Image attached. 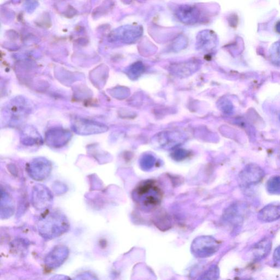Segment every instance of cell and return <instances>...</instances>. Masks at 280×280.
<instances>
[{
    "instance_id": "obj_1",
    "label": "cell",
    "mask_w": 280,
    "mask_h": 280,
    "mask_svg": "<svg viewBox=\"0 0 280 280\" xmlns=\"http://www.w3.org/2000/svg\"><path fill=\"white\" fill-rule=\"evenodd\" d=\"M134 200L140 208L151 210L160 204L162 200V189L153 180H146L139 183L133 193Z\"/></svg>"
},
{
    "instance_id": "obj_2",
    "label": "cell",
    "mask_w": 280,
    "mask_h": 280,
    "mask_svg": "<svg viewBox=\"0 0 280 280\" xmlns=\"http://www.w3.org/2000/svg\"><path fill=\"white\" fill-rule=\"evenodd\" d=\"M220 244L215 238L210 236L197 237L191 245V251L197 258H207L215 254Z\"/></svg>"
},
{
    "instance_id": "obj_3",
    "label": "cell",
    "mask_w": 280,
    "mask_h": 280,
    "mask_svg": "<svg viewBox=\"0 0 280 280\" xmlns=\"http://www.w3.org/2000/svg\"><path fill=\"white\" fill-rule=\"evenodd\" d=\"M265 172L256 164L246 166L238 175V183L242 187H249L259 183L265 176Z\"/></svg>"
},
{
    "instance_id": "obj_4",
    "label": "cell",
    "mask_w": 280,
    "mask_h": 280,
    "mask_svg": "<svg viewBox=\"0 0 280 280\" xmlns=\"http://www.w3.org/2000/svg\"><path fill=\"white\" fill-rule=\"evenodd\" d=\"M177 18L183 23L192 25L198 22L201 18L199 8L193 5H182L175 10Z\"/></svg>"
},
{
    "instance_id": "obj_5",
    "label": "cell",
    "mask_w": 280,
    "mask_h": 280,
    "mask_svg": "<svg viewBox=\"0 0 280 280\" xmlns=\"http://www.w3.org/2000/svg\"><path fill=\"white\" fill-rule=\"evenodd\" d=\"M143 28L138 26L122 27L114 32L112 36L125 44H132L142 37Z\"/></svg>"
},
{
    "instance_id": "obj_6",
    "label": "cell",
    "mask_w": 280,
    "mask_h": 280,
    "mask_svg": "<svg viewBox=\"0 0 280 280\" xmlns=\"http://www.w3.org/2000/svg\"><path fill=\"white\" fill-rule=\"evenodd\" d=\"M217 36L212 30H203L196 37V46L199 49L210 50L216 45Z\"/></svg>"
},
{
    "instance_id": "obj_7",
    "label": "cell",
    "mask_w": 280,
    "mask_h": 280,
    "mask_svg": "<svg viewBox=\"0 0 280 280\" xmlns=\"http://www.w3.org/2000/svg\"><path fill=\"white\" fill-rule=\"evenodd\" d=\"M258 219L265 223H270L280 218V204L272 203L266 206L258 214Z\"/></svg>"
},
{
    "instance_id": "obj_8",
    "label": "cell",
    "mask_w": 280,
    "mask_h": 280,
    "mask_svg": "<svg viewBox=\"0 0 280 280\" xmlns=\"http://www.w3.org/2000/svg\"><path fill=\"white\" fill-rule=\"evenodd\" d=\"M272 248V242L269 238H263L253 246L252 250L253 258L255 261H260L266 258Z\"/></svg>"
},
{
    "instance_id": "obj_9",
    "label": "cell",
    "mask_w": 280,
    "mask_h": 280,
    "mask_svg": "<svg viewBox=\"0 0 280 280\" xmlns=\"http://www.w3.org/2000/svg\"><path fill=\"white\" fill-rule=\"evenodd\" d=\"M267 190L270 194L280 195V176L271 177L267 183Z\"/></svg>"
},
{
    "instance_id": "obj_10",
    "label": "cell",
    "mask_w": 280,
    "mask_h": 280,
    "mask_svg": "<svg viewBox=\"0 0 280 280\" xmlns=\"http://www.w3.org/2000/svg\"><path fill=\"white\" fill-rule=\"evenodd\" d=\"M271 61L274 64L280 66V41L271 46L270 49Z\"/></svg>"
},
{
    "instance_id": "obj_11",
    "label": "cell",
    "mask_w": 280,
    "mask_h": 280,
    "mask_svg": "<svg viewBox=\"0 0 280 280\" xmlns=\"http://www.w3.org/2000/svg\"><path fill=\"white\" fill-rule=\"evenodd\" d=\"M219 276V270L217 266H212L204 274L202 279H216Z\"/></svg>"
},
{
    "instance_id": "obj_12",
    "label": "cell",
    "mask_w": 280,
    "mask_h": 280,
    "mask_svg": "<svg viewBox=\"0 0 280 280\" xmlns=\"http://www.w3.org/2000/svg\"><path fill=\"white\" fill-rule=\"evenodd\" d=\"M273 261L276 267H280V245L277 247L274 252Z\"/></svg>"
},
{
    "instance_id": "obj_13",
    "label": "cell",
    "mask_w": 280,
    "mask_h": 280,
    "mask_svg": "<svg viewBox=\"0 0 280 280\" xmlns=\"http://www.w3.org/2000/svg\"><path fill=\"white\" fill-rule=\"evenodd\" d=\"M185 151H183V150H179L177 151V154H176L175 155H177L178 159L181 158H183L186 155L187 156V152Z\"/></svg>"
},
{
    "instance_id": "obj_14",
    "label": "cell",
    "mask_w": 280,
    "mask_h": 280,
    "mask_svg": "<svg viewBox=\"0 0 280 280\" xmlns=\"http://www.w3.org/2000/svg\"><path fill=\"white\" fill-rule=\"evenodd\" d=\"M276 31L278 32L279 34H280V21L278 22L276 24Z\"/></svg>"
}]
</instances>
